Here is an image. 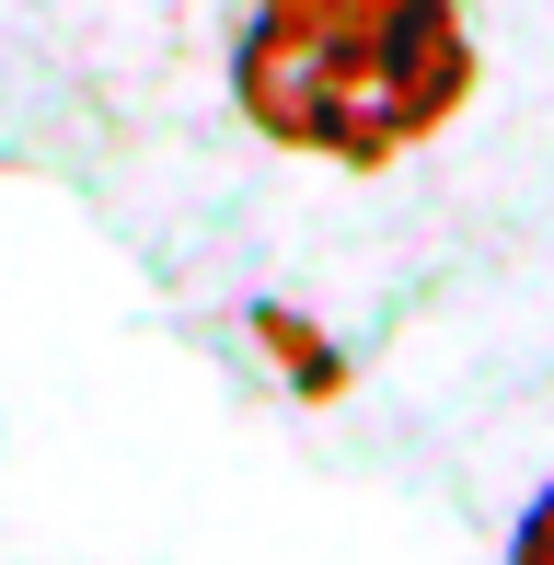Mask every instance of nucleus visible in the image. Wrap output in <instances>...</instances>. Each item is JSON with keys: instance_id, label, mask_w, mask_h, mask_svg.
I'll return each instance as SVG.
<instances>
[{"instance_id": "2", "label": "nucleus", "mask_w": 554, "mask_h": 565, "mask_svg": "<svg viewBox=\"0 0 554 565\" xmlns=\"http://www.w3.org/2000/svg\"><path fill=\"white\" fill-rule=\"evenodd\" d=\"M243 335L266 347V370H289L300 404H335V393H347V358H335V335H323V323H300V312H277V300H255V312H243Z\"/></svg>"}, {"instance_id": "3", "label": "nucleus", "mask_w": 554, "mask_h": 565, "mask_svg": "<svg viewBox=\"0 0 554 565\" xmlns=\"http://www.w3.org/2000/svg\"><path fill=\"white\" fill-rule=\"evenodd\" d=\"M509 565H554V497L520 508V531H509Z\"/></svg>"}, {"instance_id": "1", "label": "nucleus", "mask_w": 554, "mask_h": 565, "mask_svg": "<svg viewBox=\"0 0 554 565\" xmlns=\"http://www.w3.org/2000/svg\"><path fill=\"white\" fill-rule=\"evenodd\" d=\"M486 82L462 0H255L232 35V105L255 139L335 173H393Z\"/></svg>"}]
</instances>
